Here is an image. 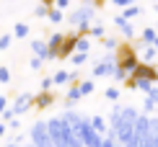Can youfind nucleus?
I'll list each match as a JSON object with an SVG mask.
<instances>
[{
	"mask_svg": "<svg viewBox=\"0 0 158 147\" xmlns=\"http://www.w3.org/2000/svg\"><path fill=\"white\" fill-rule=\"evenodd\" d=\"M31 142H34L36 147H55V139H52V134H49V126L44 121H36L34 126H31Z\"/></svg>",
	"mask_w": 158,
	"mask_h": 147,
	"instance_id": "1",
	"label": "nucleus"
},
{
	"mask_svg": "<svg viewBox=\"0 0 158 147\" xmlns=\"http://www.w3.org/2000/svg\"><path fill=\"white\" fill-rule=\"evenodd\" d=\"M29 106H31V96H29V93H23V96L16 101V111H26Z\"/></svg>",
	"mask_w": 158,
	"mask_h": 147,
	"instance_id": "2",
	"label": "nucleus"
},
{
	"mask_svg": "<svg viewBox=\"0 0 158 147\" xmlns=\"http://www.w3.org/2000/svg\"><path fill=\"white\" fill-rule=\"evenodd\" d=\"M91 124H94V129H96V132L106 134V119H101V116H94V119H91Z\"/></svg>",
	"mask_w": 158,
	"mask_h": 147,
	"instance_id": "3",
	"label": "nucleus"
},
{
	"mask_svg": "<svg viewBox=\"0 0 158 147\" xmlns=\"http://www.w3.org/2000/svg\"><path fill=\"white\" fill-rule=\"evenodd\" d=\"M31 46H34V52H36L39 57H44V54H49V46L44 44V42H34V44H31Z\"/></svg>",
	"mask_w": 158,
	"mask_h": 147,
	"instance_id": "4",
	"label": "nucleus"
},
{
	"mask_svg": "<svg viewBox=\"0 0 158 147\" xmlns=\"http://www.w3.org/2000/svg\"><path fill=\"white\" fill-rule=\"evenodd\" d=\"M68 80H70V75H68V72H57V75H55V83H68Z\"/></svg>",
	"mask_w": 158,
	"mask_h": 147,
	"instance_id": "5",
	"label": "nucleus"
},
{
	"mask_svg": "<svg viewBox=\"0 0 158 147\" xmlns=\"http://www.w3.org/2000/svg\"><path fill=\"white\" fill-rule=\"evenodd\" d=\"M36 103H39V106H49V103H52V96H47V93H42Z\"/></svg>",
	"mask_w": 158,
	"mask_h": 147,
	"instance_id": "6",
	"label": "nucleus"
},
{
	"mask_svg": "<svg viewBox=\"0 0 158 147\" xmlns=\"http://www.w3.org/2000/svg\"><path fill=\"white\" fill-rule=\"evenodd\" d=\"M26 34H29V29H26L23 23H18V26H16V36H21V39H23Z\"/></svg>",
	"mask_w": 158,
	"mask_h": 147,
	"instance_id": "7",
	"label": "nucleus"
},
{
	"mask_svg": "<svg viewBox=\"0 0 158 147\" xmlns=\"http://www.w3.org/2000/svg\"><path fill=\"white\" fill-rule=\"evenodd\" d=\"M81 90H83V93H91V90H94V83H91V80H85V83H81Z\"/></svg>",
	"mask_w": 158,
	"mask_h": 147,
	"instance_id": "8",
	"label": "nucleus"
},
{
	"mask_svg": "<svg viewBox=\"0 0 158 147\" xmlns=\"http://www.w3.org/2000/svg\"><path fill=\"white\" fill-rule=\"evenodd\" d=\"M143 36H145V42H153V39H156V31H153V29H145V34H143Z\"/></svg>",
	"mask_w": 158,
	"mask_h": 147,
	"instance_id": "9",
	"label": "nucleus"
},
{
	"mask_svg": "<svg viewBox=\"0 0 158 147\" xmlns=\"http://www.w3.org/2000/svg\"><path fill=\"white\" fill-rule=\"evenodd\" d=\"M148 98H150V101H158V88H150L148 90Z\"/></svg>",
	"mask_w": 158,
	"mask_h": 147,
	"instance_id": "10",
	"label": "nucleus"
},
{
	"mask_svg": "<svg viewBox=\"0 0 158 147\" xmlns=\"http://www.w3.org/2000/svg\"><path fill=\"white\" fill-rule=\"evenodd\" d=\"M49 18H52V21H62V13H60V10H52Z\"/></svg>",
	"mask_w": 158,
	"mask_h": 147,
	"instance_id": "11",
	"label": "nucleus"
},
{
	"mask_svg": "<svg viewBox=\"0 0 158 147\" xmlns=\"http://www.w3.org/2000/svg\"><path fill=\"white\" fill-rule=\"evenodd\" d=\"M78 52H88V42H83V39H81V42H78Z\"/></svg>",
	"mask_w": 158,
	"mask_h": 147,
	"instance_id": "12",
	"label": "nucleus"
},
{
	"mask_svg": "<svg viewBox=\"0 0 158 147\" xmlns=\"http://www.w3.org/2000/svg\"><path fill=\"white\" fill-rule=\"evenodd\" d=\"M106 98H117V88H109L106 90Z\"/></svg>",
	"mask_w": 158,
	"mask_h": 147,
	"instance_id": "13",
	"label": "nucleus"
},
{
	"mask_svg": "<svg viewBox=\"0 0 158 147\" xmlns=\"http://www.w3.org/2000/svg\"><path fill=\"white\" fill-rule=\"evenodd\" d=\"M114 3H117V5H130L132 0H114Z\"/></svg>",
	"mask_w": 158,
	"mask_h": 147,
	"instance_id": "14",
	"label": "nucleus"
},
{
	"mask_svg": "<svg viewBox=\"0 0 158 147\" xmlns=\"http://www.w3.org/2000/svg\"><path fill=\"white\" fill-rule=\"evenodd\" d=\"M68 5V0H57V8H65Z\"/></svg>",
	"mask_w": 158,
	"mask_h": 147,
	"instance_id": "15",
	"label": "nucleus"
},
{
	"mask_svg": "<svg viewBox=\"0 0 158 147\" xmlns=\"http://www.w3.org/2000/svg\"><path fill=\"white\" fill-rule=\"evenodd\" d=\"M5 147H18V145H16V142H10V145H5Z\"/></svg>",
	"mask_w": 158,
	"mask_h": 147,
	"instance_id": "16",
	"label": "nucleus"
},
{
	"mask_svg": "<svg viewBox=\"0 0 158 147\" xmlns=\"http://www.w3.org/2000/svg\"><path fill=\"white\" fill-rule=\"evenodd\" d=\"M114 147H124V145H122V142H117V145H114Z\"/></svg>",
	"mask_w": 158,
	"mask_h": 147,
	"instance_id": "17",
	"label": "nucleus"
}]
</instances>
